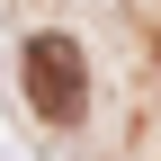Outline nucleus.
Segmentation results:
<instances>
[{
  "mask_svg": "<svg viewBox=\"0 0 161 161\" xmlns=\"http://www.w3.org/2000/svg\"><path fill=\"white\" fill-rule=\"evenodd\" d=\"M27 98L54 116V125H72V116L90 108V72H80L72 36H27Z\"/></svg>",
  "mask_w": 161,
  "mask_h": 161,
  "instance_id": "nucleus-1",
  "label": "nucleus"
}]
</instances>
